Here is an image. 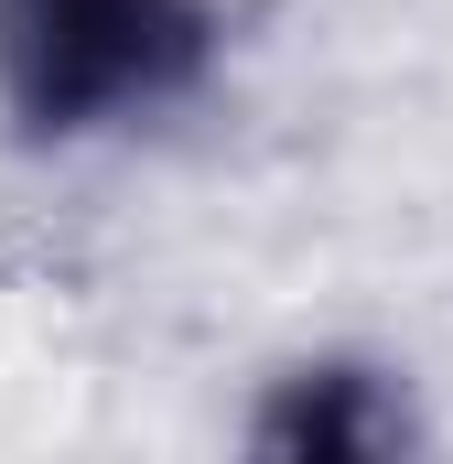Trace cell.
Instances as JSON below:
<instances>
[{"label": "cell", "mask_w": 453, "mask_h": 464, "mask_svg": "<svg viewBox=\"0 0 453 464\" xmlns=\"http://www.w3.org/2000/svg\"><path fill=\"white\" fill-rule=\"evenodd\" d=\"M226 76V0H0V130L22 151H119Z\"/></svg>", "instance_id": "cell-1"}, {"label": "cell", "mask_w": 453, "mask_h": 464, "mask_svg": "<svg viewBox=\"0 0 453 464\" xmlns=\"http://www.w3.org/2000/svg\"><path fill=\"white\" fill-rule=\"evenodd\" d=\"M421 421H410L400 367H367V356H303V367H281L259 389V421H248L259 454H292V464H378Z\"/></svg>", "instance_id": "cell-2"}]
</instances>
